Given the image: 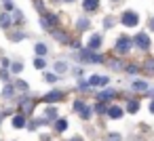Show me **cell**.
<instances>
[{
    "label": "cell",
    "instance_id": "cell-1",
    "mask_svg": "<svg viewBox=\"0 0 154 141\" xmlns=\"http://www.w3.org/2000/svg\"><path fill=\"white\" fill-rule=\"evenodd\" d=\"M74 59L80 61V63H95V65H99V63L106 61L101 55H97V53H93V51H89V49H80V51L74 55Z\"/></svg>",
    "mask_w": 154,
    "mask_h": 141
},
{
    "label": "cell",
    "instance_id": "cell-2",
    "mask_svg": "<svg viewBox=\"0 0 154 141\" xmlns=\"http://www.w3.org/2000/svg\"><path fill=\"white\" fill-rule=\"evenodd\" d=\"M120 23L127 26V28H135V26L139 23V15H137L135 11H125V13L120 15Z\"/></svg>",
    "mask_w": 154,
    "mask_h": 141
},
{
    "label": "cell",
    "instance_id": "cell-3",
    "mask_svg": "<svg viewBox=\"0 0 154 141\" xmlns=\"http://www.w3.org/2000/svg\"><path fill=\"white\" fill-rule=\"evenodd\" d=\"M40 23H42V28L45 30H55V26H57V15L55 13H42V17H40Z\"/></svg>",
    "mask_w": 154,
    "mask_h": 141
},
{
    "label": "cell",
    "instance_id": "cell-4",
    "mask_svg": "<svg viewBox=\"0 0 154 141\" xmlns=\"http://www.w3.org/2000/svg\"><path fill=\"white\" fill-rule=\"evenodd\" d=\"M133 40H135V46H137L139 51H148V49H150V44H152V42H150V38H148V34H143V32H139Z\"/></svg>",
    "mask_w": 154,
    "mask_h": 141
},
{
    "label": "cell",
    "instance_id": "cell-5",
    "mask_svg": "<svg viewBox=\"0 0 154 141\" xmlns=\"http://www.w3.org/2000/svg\"><path fill=\"white\" fill-rule=\"evenodd\" d=\"M114 49H116V53H129V49H131V38H129V36H120V38L116 40Z\"/></svg>",
    "mask_w": 154,
    "mask_h": 141
},
{
    "label": "cell",
    "instance_id": "cell-6",
    "mask_svg": "<svg viewBox=\"0 0 154 141\" xmlns=\"http://www.w3.org/2000/svg\"><path fill=\"white\" fill-rule=\"evenodd\" d=\"M108 80H110L108 76H91V78L87 80V84H89V86H106Z\"/></svg>",
    "mask_w": 154,
    "mask_h": 141
},
{
    "label": "cell",
    "instance_id": "cell-7",
    "mask_svg": "<svg viewBox=\"0 0 154 141\" xmlns=\"http://www.w3.org/2000/svg\"><path fill=\"white\" fill-rule=\"evenodd\" d=\"M99 46H101V36H99V34H93V36L89 38V46H87V49L95 53V51H97Z\"/></svg>",
    "mask_w": 154,
    "mask_h": 141
},
{
    "label": "cell",
    "instance_id": "cell-8",
    "mask_svg": "<svg viewBox=\"0 0 154 141\" xmlns=\"http://www.w3.org/2000/svg\"><path fill=\"white\" fill-rule=\"evenodd\" d=\"M82 9H85L87 13L97 11V9H99V0H82Z\"/></svg>",
    "mask_w": 154,
    "mask_h": 141
},
{
    "label": "cell",
    "instance_id": "cell-9",
    "mask_svg": "<svg viewBox=\"0 0 154 141\" xmlns=\"http://www.w3.org/2000/svg\"><path fill=\"white\" fill-rule=\"evenodd\" d=\"M51 34H53L55 40H59V42H63V44H70V36H68L63 30H53Z\"/></svg>",
    "mask_w": 154,
    "mask_h": 141
},
{
    "label": "cell",
    "instance_id": "cell-10",
    "mask_svg": "<svg viewBox=\"0 0 154 141\" xmlns=\"http://www.w3.org/2000/svg\"><path fill=\"white\" fill-rule=\"evenodd\" d=\"M61 99H63V93H61V91H53V93H47V95H45V101H47V103L61 101Z\"/></svg>",
    "mask_w": 154,
    "mask_h": 141
},
{
    "label": "cell",
    "instance_id": "cell-11",
    "mask_svg": "<svg viewBox=\"0 0 154 141\" xmlns=\"http://www.w3.org/2000/svg\"><path fill=\"white\" fill-rule=\"evenodd\" d=\"M112 120H116V118H120L122 116V107H118V105H108V112H106Z\"/></svg>",
    "mask_w": 154,
    "mask_h": 141
},
{
    "label": "cell",
    "instance_id": "cell-12",
    "mask_svg": "<svg viewBox=\"0 0 154 141\" xmlns=\"http://www.w3.org/2000/svg\"><path fill=\"white\" fill-rule=\"evenodd\" d=\"M13 26V19L9 17V13H2V15H0V28H2V30H9Z\"/></svg>",
    "mask_w": 154,
    "mask_h": 141
},
{
    "label": "cell",
    "instance_id": "cell-13",
    "mask_svg": "<svg viewBox=\"0 0 154 141\" xmlns=\"http://www.w3.org/2000/svg\"><path fill=\"white\" fill-rule=\"evenodd\" d=\"M112 97H114V91H112V88H106V91H99V93H97V99H99V101H110Z\"/></svg>",
    "mask_w": 154,
    "mask_h": 141
},
{
    "label": "cell",
    "instance_id": "cell-14",
    "mask_svg": "<svg viewBox=\"0 0 154 141\" xmlns=\"http://www.w3.org/2000/svg\"><path fill=\"white\" fill-rule=\"evenodd\" d=\"M76 28H78V32H85V30L91 28V21H89L87 17H80V19L76 21Z\"/></svg>",
    "mask_w": 154,
    "mask_h": 141
},
{
    "label": "cell",
    "instance_id": "cell-15",
    "mask_svg": "<svg viewBox=\"0 0 154 141\" xmlns=\"http://www.w3.org/2000/svg\"><path fill=\"white\" fill-rule=\"evenodd\" d=\"M13 126H15V128H23V126H26V116H23V114L13 116Z\"/></svg>",
    "mask_w": 154,
    "mask_h": 141
},
{
    "label": "cell",
    "instance_id": "cell-16",
    "mask_svg": "<svg viewBox=\"0 0 154 141\" xmlns=\"http://www.w3.org/2000/svg\"><path fill=\"white\" fill-rule=\"evenodd\" d=\"M53 126H55V130H57V133H63V130H66V128H68V122H66V120H63V118H57V120H55V124H53Z\"/></svg>",
    "mask_w": 154,
    "mask_h": 141
},
{
    "label": "cell",
    "instance_id": "cell-17",
    "mask_svg": "<svg viewBox=\"0 0 154 141\" xmlns=\"http://www.w3.org/2000/svg\"><path fill=\"white\" fill-rule=\"evenodd\" d=\"M45 120H57V107H47Z\"/></svg>",
    "mask_w": 154,
    "mask_h": 141
},
{
    "label": "cell",
    "instance_id": "cell-18",
    "mask_svg": "<svg viewBox=\"0 0 154 141\" xmlns=\"http://www.w3.org/2000/svg\"><path fill=\"white\" fill-rule=\"evenodd\" d=\"M34 51H36V55H38V57H45V55H47V44H42V42H36Z\"/></svg>",
    "mask_w": 154,
    "mask_h": 141
},
{
    "label": "cell",
    "instance_id": "cell-19",
    "mask_svg": "<svg viewBox=\"0 0 154 141\" xmlns=\"http://www.w3.org/2000/svg\"><path fill=\"white\" fill-rule=\"evenodd\" d=\"M13 95H15V86H13V84H7L5 91H2V97H5V99H11Z\"/></svg>",
    "mask_w": 154,
    "mask_h": 141
},
{
    "label": "cell",
    "instance_id": "cell-20",
    "mask_svg": "<svg viewBox=\"0 0 154 141\" xmlns=\"http://www.w3.org/2000/svg\"><path fill=\"white\" fill-rule=\"evenodd\" d=\"M137 110H139V101H137V99H131V101L127 103V112H131V114H135Z\"/></svg>",
    "mask_w": 154,
    "mask_h": 141
},
{
    "label": "cell",
    "instance_id": "cell-21",
    "mask_svg": "<svg viewBox=\"0 0 154 141\" xmlns=\"http://www.w3.org/2000/svg\"><path fill=\"white\" fill-rule=\"evenodd\" d=\"M78 116H80V118H82V120H89V118H91V116H93V110H91V107H89V105H85V107H82V110H80V114H78Z\"/></svg>",
    "mask_w": 154,
    "mask_h": 141
},
{
    "label": "cell",
    "instance_id": "cell-22",
    "mask_svg": "<svg viewBox=\"0 0 154 141\" xmlns=\"http://www.w3.org/2000/svg\"><path fill=\"white\" fill-rule=\"evenodd\" d=\"M133 91H148V84L143 80H133Z\"/></svg>",
    "mask_w": 154,
    "mask_h": 141
},
{
    "label": "cell",
    "instance_id": "cell-23",
    "mask_svg": "<svg viewBox=\"0 0 154 141\" xmlns=\"http://www.w3.org/2000/svg\"><path fill=\"white\" fill-rule=\"evenodd\" d=\"M66 70H68V63H66V61H57V63H55V72H57V74H63Z\"/></svg>",
    "mask_w": 154,
    "mask_h": 141
},
{
    "label": "cell",
    "instance_id": "cell-24",
    "mask_svg": "<svg viewBox=\"0 0 154 141\" xmlns=\"http://www.w3.org/2000/svg\"><path fill=\"white\" fill-rule=\"evenodd\" d=\"M45 65H47L45 57H36V59H34V68H36V70H42Z\"/></svg>",
    "mask_w": 154,
    "mask_h": 141
},
{
    "label": "cell",
    "instance_id": "cell-25",
    "mask_svg": "<svg viewBox=\"0 0 154 141\" xmlns=\"http://www.w3.org/2000/svg\"><path fill=\"white\" fill-rule=\"evenodd\" d=\"M95 112H97V114H106V112H108V103L99 101V103L95 105Z\"/></svg>",
    "mask_w": 154,
    "mask_h": 141
},
{
    "label": "cell",
    "instance_id": "cell-26",
    "mask_svg": "<svg viewBox=\"0 0 154 141\" xmlns=\"http://www.w3.org/2000/svg\"><path fill=\"white\" fill-rule=\"evenodd\" d=\"M23 38H26L23 32H15V34H11V40H13V42H19V40H23Z\"/></svg>",
    "mask_w": 154,
    "mask_h": 141
},
{
    "label": "cell",
    "instance_id": "cell-27",
    "mask_svg": "<svg viewBox=\"0 0 154 141\" xmlns=\"http://www.w3.org/2000/svg\"><path fill=\"white\" fill-rule=\"evenodd\" d=\"M146 70H148L150 74H154V57H150V59H146Z\"/></svg>",
    "mask_w": 154,
    "mask_h": 141
},
{
    "label": "cell",
    "instance_id": "cell-28",
    "mask_svg": "<svg viewBox=\"0 0 154 141\" xmlns=\"http://www.w3.org/2000/svg\"><path fill=\"white\" fill-rule=\"evenodd\" d=\"M34 7H36V11H38L40 15L47 13V11H45V4H42V0H34Z\"/></svg>",
    "mask_w": 154,
    "mask_h": 141
},
{
    "label": "cell",
    "instance_id": "cell-29",
    "mask_svg": "<svg viewBox=\"0 0 154 141\" xmlns=\"http://www.w3.org/2000/svg\"><path fill=\"white\" fill-rule=\"evenodd\" d=\"M112 26H114V17H103V28L110 30Z\"/></svg>",
    "mask_w": 154,
    "mask_h": 141
},
{
    "label": "cell",
    "instance_id": "cell-30",
    "mask_svg": "<svg viewBox=\"0 0 154 141\" xmlns=\"http://www.w3.org/2000/svg\"><path fill=\"white\" fill-rule=\"evenodd\" d=\"M110 68L112 70H125V63L122 61H110Z\"/></svg>",
    "mask_w": 154,
    "mask_h": 141
},
{
    "label": "cell",
    "instance_id": "cell-31",
    "mask_svg": "<svg viewBox=\"0 0 154 141\" xmlns=\"http://www.w3.org/2000/svg\"><path fill=\"white\" fill-rule=\"evenodd\" d=\"M9 78H11V74L2 68V70H0V80H2V82H9Z\"/></svg>",
    "mask_w": 154,
    "mask_h": 141
},
{
    "label": "cell",
    "instance_id": "cell-32",
    "mask_svg": "<svg viewBox=\"0 0 154 141\" xmlns=\"http://www.w3.org/2000/svg\"><path fill=\"white\" fill-rule=\"evenodd\" d=\"M125 70H127V72H129L131 76H135V74L139 72V70H137V65H125Z\"/></svg>",
    "mask_w": 154,
    "mask_h": 141
},
{
    "label": "cell",
    "instance_id": "cell-33",
    "mask_svg": "<svg viewBox=\"0 0 154 141\" xmlns=\"http://www.w3.org/2000/svg\"><path fill=\"white\" fill-rule=\"evenodd\" d=\"M82 107H85V103H82L80 99H78V101H74V112H76V114H80V110H82Z\"/></svg>",
    "mask_w": 154,
    "mask_h": 141
},
{
    "label": "cell",
    "instance_id": "cell-34",
    "mask_svg": "<svg viewBox=\"0 0 154 141\" xmlns=\"http://www.w3.org/2000/svg\"><path fill=\"white\" fill-rule=\"evenodd\" d=\"M57 78H59L57 74H47V76H45V80H47V82H57Z\"/></svg>",
    "mask_w": 154,
    "mask_h": 141
},
{
    "label": "cell",
    "instance_id": "cell-35",
    "mask_svg": "<svg viewBox=\"0 0 154 141\" xmlns=\"http://www.w3.org/2000/svg\"><path fill=\"white\" fill-rule=\"evenodd\" d=\"M118 139H120L118 133H110V135H108V141H118Z\"/></svg>",
    "mask_w": 154,
    "mask_h": 141
},
{
    "label": "cell",
    "instance_id": "cell-36",
    "mask_svg": "<svg viewBox=\"0 0 154 141\" xmlns=\"http://www.w3.org/2000/svg\"><path fill=\"white\" fill-rule=\"evenodd\" d=\"M23 70V63H13V72L17 74V72H21Z\"/></svg>",
    "mask_w": 154,
    "mask_h": 141
},
{
    "label": "cell",
    "instance_id": "cell-37",
    "mask_svg": "<svg viewBox=\"0 0 154 141\" xmlns=\"http://www.w3.org/2000/svg\"><path fill=\"white\" fill-rule=\"evenodd\" d=\"M72 74H74L76 78H80V76H82V70H80V68H72Z\"/></svg>",
    "mask_w": 154,
    "mask_h": 141
},
{
    "label": "cell",
    "instance_id": "cell-38",
    "mask_svg": "<svg viewBox=\"0 0 154 141\" xmlns=\"http://www.w3.org/2000/svg\"><path fill=\"white\" fill-rule=\"evenodd\" d=\"M17 88H23V91H28V84H26L23 80H17Z\"/></svg>",
    "mask_w": 154,
    "mask_h": 141
},
{
    "label": "cell",
    "instance_id": "cell-39",
    "mask_svg": "<svg viewBox=\"0 0 154 141\" xmlns=\"http://www.w3.org/2000/svg\"><path fill=\"white\" fill-rule=\"evenodd\" d=\"M13 9H15V7H13V2H5V11H7V13H9V11H13Z\"/></svg>",
    "mask_w": 154,
    "mask_h": 141
},
{
    "label": "cell",
    "instance_id": "cell-40",
    "mask_svg": "<svg viewBox=\"0 0 154 141\" xmlns=\"http://www.w3.org/2000/svg\"><path fill=\"white\" fill-rule=\"evenodd\" d=\"M72 44V49H76V51H80V42L78 40H74V42H70Z\"/></svg>",
    "mask_w": 154,
    "mask_h": 141
},
{
    "label": "cell",
    "instance_id": "cell-41",
    "mask_svg": "<svg viewBox=\"0 0 154 141\" xmlns=\"http://www.w3.org/2000/svg\"><path fill=\"white\" fill-rule=\"evenodd\" d=\"M150 30H152V32H154V17H152V19H150Z\"/></svg>",
    "mask_w": 154,
    "mask_h": 141
},
{
    "label": "cell",
    "instance_id": "cell-42",
    "mask_svg": "<svg viewBox=\"0 0 154 141\" xmlns=\"http://www.w3.org/2000/svg\"><path fill=\"white\" fill-rule=\"evenodd\" d=\"M150 112H152V114H154V101H152V103H150Z\"/></svg>",
    "mask_w": 154,
    "mask_h": 141
},
{
    "label": "cell",
    "instance_id": "cell-43",
    "mask_svg": "<svg viewBox=\"0 0 154 141\" xmlns=\"http://www.w3.org/2000/svg\"><path fill=\"white\" fill-rule=\"evenodd\" d=\"M70 141H80V137H74V139H70Z\"/></svg>",
    "mask_w": 154,
    "mask_h": 141
},
{
    "label": "cell",
    "instance_id": "cell-44",
    "mask_svg": "<svg viewBox=\"0 0 154 141\" xmlns=\"http://www.w3.org/2000/svg\"><path fill=\"white\" fill-rule=\"evenodd\" d=\"M66 2H74V0H66Z\"/></svg>",
    "mask_w": 154,
    "mask_h": 141
},
{
    "label": "cell",
    "instance_id": "cell-45",
    "mask_svg": "<svg viewBox=\"0 0 154 141\" xmlns=\"http://www.w3.org/2000/svg\"><path fill=\"white\" fill-rule=\"evenodd\" d=\"M0 118H2V114H0Z\"/></svg>",
    "mask_w": 154,
    "mask_h": 141
}]
</instances>
